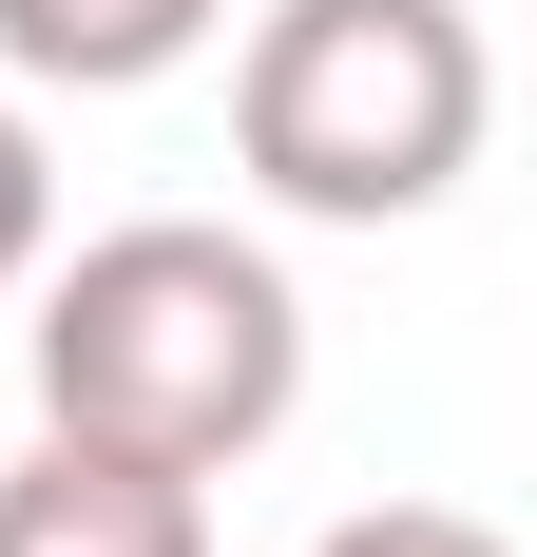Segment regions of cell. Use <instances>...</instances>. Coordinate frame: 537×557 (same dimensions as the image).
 Masks as SVG:
<instances>
[{
    "instance_id": "3",
    "label": "cell",
    "mask_w": 537,
    "mask_h": 557,
    "mask_svg": "<svg viewBox=\"0 0 537 557\" xmlns=\"http://www.w3.org/2000/svg\"><path fill=\"white\" fill-rule=\"evenodd\" d=\"M0 557H212V481L39 423V443L0 461Z\"/></svg>"
},
{
    "instance_id": "4",
    "label": "cell",
    "mask_w": 537,
    "mask_h": 557,
    "mask_svg": "<svg viewBox=\"0 0 537 557\" xmlns=\"http://www.w3.org/2000/svg\"><path fill=\"white\" fill-rule=\"evenodd\" d=\"M212 20L230 0H0V58H20L39 97H135V77H173Z\"/></svg>"
},
{
    "instance_id": "1",
    "label": "cell",
    "mask_w": 537,
    "mask_h": 557,
    "mask_svg": "<svg viewBox=\"0 0 537 557\" xmlns=\"http://www.w3.org/2000/svg\"><path fill=\"white\" fill-rule=\"evenodd\" d=\"M288 404H308V308H288V270L250 231L135 212V231H97L39 288V423L58 443L230 481V461L288 443Z\"/></svg>"
},
{
    "instance_id": "5",
    "label": "cell",
    "mask_w": 537,
    "mask_h": 557,
    "mask_svg": "<svg viewBox=\"0 0 537 557\" xmlns=\"http://www.w3.org/2000/svg\"><path fill=\"white\" fill-rule=\"evenodd\" d=\"M308 557H519L499 519H461V500H384V519H326Z\"/></svg>"
},
{
    "instance_id": "6",
    "label": "cell",
    "mask_w": 537,
    "mask_h": 557,
    "mask_svg": "<svg viewBox=\"0 0 537 557\" xmlns=\"http://www.w3.org/2000/svg\"><path fill=\"white\" fill-rule=\"evenodd\" d=\"M39 250H58V154H39V115L0 97V288L39 270Z\"/></svg>"
},
{
    "instance_id": "2",
    "label": "cell",
    "mask_w": 537,
    "mask_h": 557,
    "mask_svg": "<svg viewBox=\"0 0 537 557\" xmlns=\"http://www.w3.org/2000/svg\"><path fill=\"white\" fill-rule=\"evenodd\" d=\"M499 58L480 0H268L250 58H230V154H250L268 212L308 231H403L480 173Z\"/></svg>"
}]
</instances>
